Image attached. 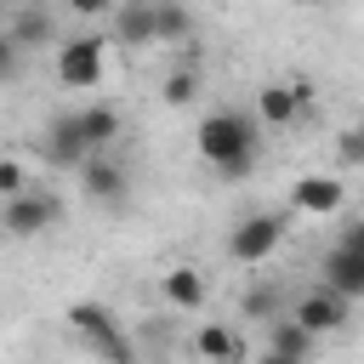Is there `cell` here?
I'll return each instance as SVG.
<instances>
[{
    "instance_id": "obj_25",
    "label": "cell",
    "mask_w": 364,
    "mask_h": 364,
    "mask_svg": "<svg viewBox=\"0 0 364 364\" xmlns=\"http://www.w3.org/2000/svg\"><path fill=\"white\" fill-rule=\"evenodd\" d=\"M336 245H347V250H358V256H364V216H358L353 228H341V239H336Z\"/></svg>"
},
{
    "instance_id": "obj_21",
    "label": "cell",
    "mask_w": 364,
    "mask_h": 364,
    "mask_svg": "<svg viewBox=\"0 0 364 364\" xmlns=\"http://www.w3.org/2000/svg\"><path fill=\"white\" fill-rule=\"evenodd\" d=\"M336 159H341V165H364V125H347V131L336 136Z\"/></svg>"
},
{
    "instance_id": "obj_19",
    "label": "cell",
    "mask_w": 364,
    "mask_h": 364,
    "mask_svg": "<svg viewBox=\"0 0 364 364\" xmlns=\"http://www.w3.org/2000/svg\"><path fill=\"white\" fill-rule=\"evenodd\" d=\"M159 97H165L171 108H182V102H193V97H199V74H193V68H176V74H165V85H159Z\"/></svg>"
},
{
    "instance_id": "obj_29",
    "label": "cell",
    "mask_w": 364,
    "mask_h": 364,
    "mask_svg": "<svg viewBox=\"0 0 364 364\" xmlns=\"http://www.w3.org/2000/svg\"><path fill=\"white\" fill-rule=\"evenodd\" d=\"M301 6H336V0H301Z\"/></svg>"
},
{
    "instance_id": "obj_11",
    "label": "cell",
    "mask_w": 364,
    "mask_h": 364,
    "mask_svg": "<svg viewBox=\"0 0 364 364\" xmlns=\"http://www.w3.org/2000/svg\"><path fill=\"white\" fill-rule=\"evenodd\" d=\"M6 34L17 40V51H40V46H63V34H57V17H51V6H34V11H11V23H6Z\"/></svg>"
},
{
    "instance_id": "obj_9",
    "label": "cell",
    "mask_w": 364,
    "mask_h": 364,
    "mask_svg": "<svg viewBox=\"0 0 364 364\" xmlns=\"http://www.w3.org/2000/svg\"><path fill=\"white\" fill-rule=\"evenodd\" d=\"M318 284L336 290V296H347V301H364V256L347 250V245L324 250V262H318Z\"/></svg>"
},
{
    "instance_id": "obj_7",
    "label": "cell",
    "mask_w": 364,
    "mask_h": 364,
    "mask_svg": "<svg viewBox=\"0 0 364 364\" xmlns=\"http://www.w3.org/2000/svg\"><path fill=\"white\" fill-rule=\"evenodd\" d=\"M341 205H347V182H336V176L307 171V176H296V188H290V210H301V216H336Z\"/></svg>"
},
{
    "instance_id": "obj_20",
    "label": "cell",
    "mask_w": 364,
    "mask_h": 364,
    "mask_svg": "<svg viewBox=\"0 0 364 364\" xmlns=\"http://www.w3.org/2000/svg\"><path fill=\"white\" fill-rule=\"evenodd\" d=\"M23 193H28V171L17 159H0V205L6 199H23Z\"/></svg>"
},
{
    "instance_id": "obj_4",
    "label": "cell",
    "mask_w": 364,
    "mask_h": 364,
    "mask_svg": "<svg viewBox=\"0 0 364 364\" xmlns=\"http://www.w3.org/2000/svg\"><path fill=\"white\" fill-rule=\"evenodd\" d=\"M68 324H74V336H80V341H91L108 364H125V336H119V318H114L102 301H74V307H68Z\"/></svg>"
},
{
    "instance_id": "obj_2",
    "label": "cell",
    "mask_w": 364,
    "mask_h": 364,
    "mask_svg": "<svg viewBox=\"0 0 364 364\" xmlns=\"http://www.w3.org/2000/svg\"><path fill=\"white\" fill-rule=\"evenodd\" d=\"M279 245H284V216L279 210H256L239 228H228V262H239V267H262Z\"/></svg>"
},
{
    "instance_id": "obj_23",
    "label": "cell",
    "mask_w": 364,
    "mask_h": 364,
    "mask_svg": "<svg viewBox=\"0 0 364 364\" xmlns=\"http://www.w3.org/2000/svg\"><path fill=\"white\" fill-rule=\"evenodd\" d=\"M273 307H279V296H273V290H267V284H262V290H250V296H245V318H267V313H273ZM273 318H279V313H273Z\"/></svg>"
},
{
    "instance_id": "obj_1",
    "label": "cell",
    "mask_w": 364,
    "mask_h": 364,
    "mask_svg": "<svg viewBox=\"0 0 364 364\" xmlns=\"http://www.w3.org/2000/svg\"><path fill=\"white\" fill-rule=\"evenodd\" d=\"M193 148H199L205 165H228L239 154H262V119L245 114V108H216V114L199 119Z\"/></svg>"
},
{
    "instance_id": "obj_22",
    "label": "cell",
    "mask_w": 364,
    "mask_h": 364,
    "mask_svg": "<svg viewBox=\"0 0 364 364\" xmlns=\"http://www.w3.org/2000/svg\"><path fill=\"white\" fill-rule=\"evenodd\" d=\"M17 74H23V51H17V40L0 28V85H6V80H17Z\"/></svg>"
},
{
    "instance_id": "obj_18",
    "label": "cell",
    "mask_w": 364,
    "mask_h": 364,
    "mask_svg": "<svg viewBox=\"0 0 364 364\" xmlns=\"http://www.w3.org/2000/svg\"><path fill=\"white\" fill-rule=\"evenodd\" d=\"M159 290H165V301H171V307H182V313L205 307V273H199V267H171Z\"/></svg>"
},
{
    "instance_id": "obj_15",
    "label": "cell",
    "mask_w": 364,
    "mask_h": 364,
    "mask_svg": "<svg viewBox=\"0 0 364 364\" xmlns=\"http://www.w3.org/2000/svg\"><path fill=\"white\" fill-rule=\"evenodd\" d=\"M74 114H80V136L91 142V154H108V142L125 131V119H119L114 102H91V108H74Z\"/></svg>"
},
{
    "instance_id": "obj_24",
    "label": "cell",
    "mask_w": 364,
    "mask_h": 364,
    "mask_svg": "<svg viewBox=\"0 0 364 364\" xmlns=\"http://www.w3.org/2000/svg\"><path fill=\"white\" fill-rule=\"evenodd\" d=\"M250 171H256V154H239V159H228V165H216V176H222V182H245Z\"/></svg>"
},
{
    "instance_id": "obj_26",
    "label": "cell",
    "mask_w": 364,
    "mask_h": 364,
    "mask_svg": "<svg viewBox=\"0 0 364 364\" xmlns=\"http://www.w3.org/2000/svg\"><path fill=\"white\" fill-rule=\"evenodd\" d=\"M68 11H80V17H97V11H114V0H68Z\"/></svg>"
},
{
    "instance_id": "obj_17",
    "label": "cell",
    "mask_w": 364,
    "mask_h": 364,
    "mask_svg": "<svg viewBox=\"0 0 364 364\" xmlns=\"http://www.w3.org/2000/svg\"><path fill=\"white\" fill-rule=\"evenodd\" d=\"M193 34V11L182 0H154V40L159 46H182Z\"/></svg>"
},
{
    "instance_id": "obj_6",
    "label": "cell",
    "mask_w": 364,
    "mask_h": 364,
    "mask_svg": "<svg viewBox=\"0 0 364 364\" xmlns=\"http://www.w3.org/2000/svg\"><path fill=\"white\" fill-rule=\"evenodd\" d=\"M40 159L57 165V171H80L91 159V142L80 136V114H57L46 131H40Z\"/></svg>"
},
{
    "instance_id": "obj_27",
    "label": "cell",
    "mask_w": 364,
    "mask_h": 364,
    "mask_svg": "<svg viewBox=\"0 0 364 364\" xmlns=\"http://www.w3.org/2000/svg\"><path fill=\"white\" fill-rule=\"evenodd\" d=\"M34 6H46V0H0V11H34Z\"/></svg>"
},
{
    "instance_id": "obj_28",
    "label": "cell",
    "mask_w": 364,
    "mask_h": 364,
    "mask_svg": "<svg viewBox=\"0 0 364 364\" xmlns=\"http://www.w3.org/2000/svg\"><path fill=\"white\" fill-rule=\"evenodd\" d=\"M256 364H307V358H279V353H262Z\"/></svg>"
},
{
    "instance_id": "obj_5",
    "label": "cell",
    "mask_w": 364,
    "mask_h": 364,
    "mask_svg": "<svg viewBox=\"0 0 364 364\" xmlns=\"http://www.w3.org/2000/svg\"><path fill=\"white\" fill-rule=\"evenodd\" d=\"M57 216H63V205L51 199V193H23V199H6L0 205V228L11 233V239H40L46 228H57Z\"/></svg>"
},
{
    "instance_id": "obj_8",
    "label": "cell",
    "mask_w": 364,
    "mask_h": 364,
    "mask_svg": "<svg viewBox=\"0 0 364 364\" xmlns=\"http://www.w3.org/2000/svg\"><path fill=\"white\" fill-rule=\"evenodd\" d=\"M347 307H353L347 296H336V290H324V284H318V290H307V296L296 301V313H290V318H296L301 330H313V336H336V330L347 324Z\"/></svg>"
},
{
    "instance_id": "obj_13",
    "label": "cell",
    "mask_w": 364,
    "mask_h": 364,
    "mask_svg": "<svg viewBox=\"0 0 364 364\" xmlns=\"http://www.w3.org/2000/svg\"><path fill=\"white\" fill-rule=\"evenodd\" d=\"M256 119H262V125H296V119H301L296 85H290V80H267V85L256 91Z\"/></svg>"
},
{
    "instance_id": "obj_10",
    "label": "cell",
    "mask_w": 364,
    "mask_h": 364,
    "mask_svg": "<svg viewBox=\"0 0 364 364\" xmlns=\"http://www.w3.org/2000/svg\"><path fill=\"white\" fill-rule=\"evenodd\" d=\"M193 353H199V364H245L250 358L245 336L228 330V324H199L193 330Z\"/></svg>"
},
{
    "instance_id": "obj_14",
    "label": "cell",
    "mask_w": 364,
    "mask_h": 364,
    "mask_svg": "<svg viewBox=\"0 0 364 364\" xmlns=\"http://www.w3.org/2000/svg\"><path fill=\"white\" fill-rule=\"evenodd\" d=\"M114 40L119 46H159L154 40V0H119L114 6Z\"/></svg>"
},
{
    "instance_id": "obj_16",
    "label": "cell",
    "mask_w": 364,
    "mask_h": 364,
    "mask_svg": "<svg viewBox=\"0 0 364 364\" xmlns=\"http://www.w3.org/2000/svg\"><path fill=\"white\" fill-rule=\"evenodd\" d=\"M313 347H318V336L301 330L296 318H267V353H279V358H313Z\"/></svg>"
},
{
    "instance_id": "obj_12",
    "label": "cell",
    "mask_w": 364,
    "mask_h": 364,
    "mask_svg": "<svg viewBox=\"0 0 364 364\" xmlns=\"http://www.w3.org/2000/svg\"><path fill=\"white\" fill-rule=\"evenodd\" d=\"M80 188H85L91 199H102V205H119V199H125V165L108 159V154H91V159L80 165Z\"/></svg>"
},
{
    "instance_id": "obj_3",
    "label": "cell",
    "mask_w": 364,
    "mask_h": 364,
    "mask_svg": "<svg viewBox=\"0 0 364 364\" xmlns=\"http://www.w3.org/2000/svg\"><path fill=\"white\" fill-rule=\"evenodd\" d=\"M102 40L97 34H68L63 46H57V80L68 85V91H91L97 80H102Z\"/></svg>"
}]
</instances>
